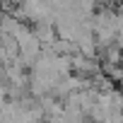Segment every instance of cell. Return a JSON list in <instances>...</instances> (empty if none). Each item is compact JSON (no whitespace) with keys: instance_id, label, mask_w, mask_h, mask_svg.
I'll use <instances>...</instances> for the list:
<instances>
[{"instance_id":"1","label":"cell","mask_w":123,"mask_h":123,"mask_svg":"<svg viewBox=\"0 0 123 123\" xmlns=\"http://www.w3.org/2000/svg\"><path fill=\"white\" fill-rule=\"evenodd\" d=\"M101 63L106 65H123V51L113 43L109 48H101Z\"/></svg>"},{"instance_id":"2","label":"cell","mask_w":123,"mask_h":123,"mask_svg":"<svg viewBox=\"0 0 123 123\" xmlns=\"http://www.w3.org/2000/svg\"><path fill=\"white\" fill-rule=\"evenodd\" d=\"M39 123H43V121H39Z\"/></svg>"}]
</instances>
